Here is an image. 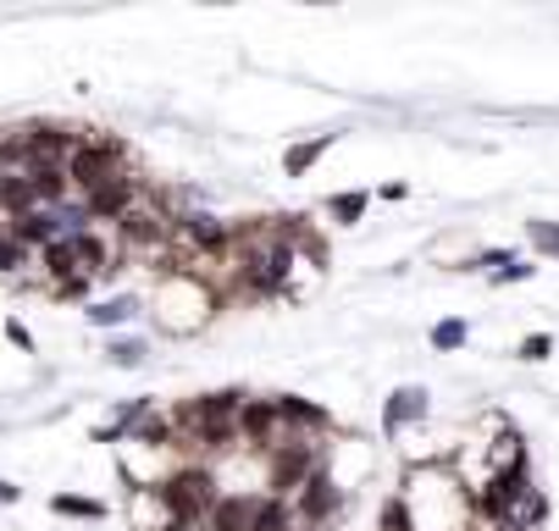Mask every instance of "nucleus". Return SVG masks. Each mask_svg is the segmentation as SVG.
<instances>
[{"instance_id":"nucleus-33","label":"nucleus","mask_w":559,"mask_h":531,"mask_svg":"<svg viewBox=\"0 0 559 531\" xmlns=\"http://www.w3.org/2000/svg\"><path fill=\"white\" fill-rule=\"evenodd\" d=\"M23 498V487H12V482H0V509H7V504H17Z\"/></svg>"},{"instance_id":"nucleus-17","label":"nucleus","mask_w":559,"mask_h":531,"mask_svg":"<svg viewBox=\"0 0 559 531\" xmlns=\"http://www.w3.org/2000/svg\"><path fill=\"white\" fill-rule=\"evenodd\" d=\"M23 178H28V194H34V205H39V210H61V205H67V194H72L61 167H28Z\"/></svg>"},{"instance_id":"nucleus-10","label":"nucleus","mask_w":559,"mask_h":531,"mask_svg":"<svg viewBox=\"0 0 559 531\" xmlns=\"http://www.w3.org/2000/svg\"><path fill=\"white\" fill-rule=\"evenodd\" d=\"M272 410H277V437H322L333 432V410L328 405H316L305 394H272Z\"/></svg>"},{"instance_id":"nucleus-35","label":"nucleus","mask_w":559,"mask_h":531,"mask_svg":"<svg viewBox=\"0 0 559 531\" xmlns=\"http://www.w3.org/2000/svg\"><path fill=\"white\" fill-rule=\"evenodd\" d=\"M294 531H310V526H294Z\"/></svg>"},{"instance_id":"nucleus-20","label":"nucleus","mask_w":559,"mask_h":531,"mask_svg":"<svg viewBox=\"0 0 559 531\" xmlns=\"http://www.w3.org/2000/svg\"><path fill=\"white\" fill-rule=\"evenodd\" d=\"M128 437H133L139 448H178V426H173V415H144V421L128 426Z\"/></svg>"},{"instance_id":"nucleus-31","label":"nucleus","mask_w":559,"mask_h":531,"mask_svg":"<svg viewBox=\"0 0 559 531\" xmlns=\"http://www.w3.org/2000/svg\"><path fill=\"white\" fill-rule=\"evenodd\" d=\"M0 333H7V343H12V349H23V354H34V349H39V343H34V333H28L17 316H7V322H0Z\"/></svg>"},{"instance_id":"nucleus-26","label":"nucleus","mask_w":559,"mask_h":531,"mask_svg":"<svg viewBox=\"0 0 559 531\" xmlns=\"http://www.w3.org/2000/svg\"><path fill=\"white\" fill-rule=\"evenodd\" d=\"M144 354H150V349H144V338H111V343H106V360H111L117 371L144 365Z\"/></svg>"},{"instance_id":"nucleus-3","label":"nucleus","mask_w":559,"mask_h":531,"mask_svg":"<svg viewBox=\"0 0 559 531\" xmlns=\"http://www.w3.org/2000/svg\"><path fill=\"white\" fill-rule=\"evenodd\" d=\"M61 172H67V189L84 200L90 189L111 183L117 172H133V149L117 133H84V138L72 144V156L61 161Z\"/></svg>"},{"instance_id":"nucleus-19","label":"nucleus","mask_w":559,"mask_h":531,"mask_svg":"<svg viewBox=\"0 0 559 531\" xmlns=\"http://www.w3.org/2000/svg\"><path fill=\"white\" fill-rule=\"evenodd\" d=\"M90 327H122V322H133L139 316V299L133 293H111V299H90Z\"/></svg>"},{"instance_id":"nucleus-34","label":"nucleus","mask_w":559,"mask_h":531,"mask_svg":"<svg viewBox=\"0 0 559 531\" xmlns=\"http://www.w3.org/2000/svg\"><path fill=\"white\" fill-rule=\"evenodd\" d=\"M155 531H205V526H183V520H155Z\"/></svg>"},{"instance_id":"nucleus-21","label":"nucleus","mask_w":559,"mask_h":531,"mask_svg":"<svg viewBox=\"0 0 559 531\" xmlns=\"http://www.w3.org/2000/svg\"><path fill=\"white\" fill-rule=\"evenodd\" d=\"M50 515H61V520H106L111 509L100 498H84V493H50Z\"/></svg>"},{"instance_id":"nucleus-15","label":"nucleus","mask_w":559,"mask_h":531,"mask_svg":"<svg viewBox=\"0 0 559 531\" xmlns=\"http://www.w3.org/2000/svg\"><path fill=\"white\" fill-rule=\"evenodd\" d=\"M255 498H261V493H238V487L216 493V504H211V515H205V531H250Z\"/></svg>"},{"instance_id":"nucleus-1","label":"nucleus","mask_w":559,"mask_h":531,"mask_svg":"<svg viewBox=\"0 0 559 531\" xmlns=\"http://www.w3.org/2000/svg\"><path fill=\"white\" fill-rule=\"evenodd\" d=\"M399 498H405L416 531H465L471 526V493L443 466H411Z\"/></svg>"},{"instance_id":"nucleus-25","label":"nucleus","mask_w":559,"mask_h":531,"mask_svg":"<svg viewBox=\"0 0 559 531\" xmlns=\"http://www.w3.org/2000/svg\"><path fill=\"white\" fill-rule=\"evenodd\" d=\"M23 271H34V255L0 227V277H23Z\"/></svg>"},{"instance_id":"nucleus-7","label":"nucleus","mask_w":559,"mask_h":531,"mask_svg":"<svg viewBox=\"0 0 559 531\" xmlns=\"http://www.w3.org/2000/svg\"><path fill=\"white\" fill-rule=\"evenodd\" d=\"M167 239H173V210L155 205L150 194L117 221V244L128 255H155V250H167Z\"/></svg>"},{"instance_id":"nucleus-6","label":"nucleus","mask_w":559,"mask_h":531,"mask_svg":"<svg viewBox=\"0 0 559 531\" xmlns=\"http://www.w3.org/2000/svg\"><path fill=\"white\" fill-rule=\"evenodd\" d=\"M173 239L183 255H205V261H227L233 250V221L211 216V210H173Z\"/></svg>"},{"instance_id":"nucleus-24","label":"nucleus","mask_w":559,"mask_h":531,"mask_svg":"<svg viewBox=\"0 0 559 531\" xmlns=\"http://www.w3.org/2000/svg\"><path fill=\"white\" fill-rule=\"evenodd\" d=\"M427 343H432L438 354H460V349L471 343V322H465V316H443V322H432Z\"/></svg>"},{"instance_id":"nucleus-12","label":"nucleus","mask_w":559,"mask_h":531,"mask_svg":"<svg viewBox=\"0 0 559 531\" xmlns=\"http://www.w3.org/2000/svg\"><path fill=\"white\" fill-rule=\"evenodd\" d=\"M0 227H7V233H12L28 255H39L45 244L67 239V233H61V210H23V216H7Z\"/></svg>"},{"instance_id":"nucleus-16","label":"nucleus","mask_w":559,"mask_h":531,"mask_svg":"<svg viewBox=\"0 0 559 531\" xmlns=\"http://www.w3.org/2000/svg\"><path fill=\"white\" fill-rule=\"evenodd\" d=\"M338 138H344V133H316V138L288 144V149H283V172H288V178H310V172H316V161H322Z\"/></svg>"},{"instance_id":"nucleus-28","label":"nucleus","mask_w":559,"mask_h":531,"mask_svg":"<svg viewBox=\"0 0 559 531\" xmlns=\"http://www.w3.org/2000/svg\"><path fill=\"white\" fill-rule=\"evenodd\" d=\"M526 233H532V250L559 261V221H526Z\"/></svg>"},{"instance_id":"nucleus-5","label":"nucleus","mask_w":559,"mask_h":531,"mask_svg":"<svg viewBox=\"0 0 559 531\" xmlns=\"http://www.w3.org/2000/svg\"><path fill=\"white\" fill-rule=\"evenodd\" d=\"M288 509H294V526L328 531V526L349 509V487H338V476H333L328 466H316V471L305 476V487L288 498Z\"/></svg>"},{"instance_id":"nucleus-30","label":"nucleus","mask_w":559,"mask_h":531,"mask_svg":"<svg viewBox=\"0 0 559 531\" xmlns=\"http://www.w3.org/2000/svg\"><path fill=\"white\" fill-rule=\"evenodd\" d=\"M515 354H521L526 365H537V360H548V354H554V338H548V333H526Z\"/></svg>"},{"instance_id":"nucleus-27","label":"nucleus","mask_w":559,"mask_h":531,"mask_svg":"<svg viewBox=\"0 0 559 531\" xmlns=\"http://www.w3.org/2000/svg\"><path fill=\"white\" fill-rule=\"evenodd\" d=\"M377 531H416L411 526V509H405V498H399V493L377 504Z\"/></svg>"},{"instance_id":"nucleus-4","label":"nucleus","mask_w":559,"mask_h":531,"mask_svg":"<svg viewBox=\"0 0 559 531\" xmlns=\"http://www.w3.org/2000/svg\"><path fill=\"white\" fill-rule=\"evenodd\" d=\"M261 460H266V487H261V493L294 498V493L305 487V476L322 466V443H310V437H277Z\"/></svg>"},{"instance_id":"nucleus-9","label":"nucleus","mask_w":559,"mask_h":531,"mask_svg":"<svg viewBox=\"0 0 559 531\" xmlns=\"http://www.w3.org/2000/svg\"><path fill=\"white\" fill-rule=\"evenodd\" d=\"M144 200V178L139 172H117L111 183H100V189H90L84 200H78V210H84V221H122L133 205Z\"/></svg>"},{"instance_id":"nucleus-8","label":"nucleus","mask_w":559,"mask_h":531,"mask_svg":"<svg viewBox=\"0 0 559 531\" xmlns=\"http://www.w3.org/2000/svg\"><path fill=\"white\" fill-rule=\"evenodd\" d=\"M78 138H84V128L56 122V117H39V122H23V128H17V144H23L28 167H61V161L72 156Z\"/></svg>"},{"instance_id":"nucleus-2","label":"nucleus","mask_w":559,"mask_h":531,"mask_svg":"<svg viewBox=\"0 0 559 531\" xmlns=\"http://www.w3.org/2000/svg\"><path fill=\"white\" fill-rule=\"evenodd\" d=\"M139 493H150V498H155V509H162V520L205 526V515H211V504H216L222 482H216V471H211L205 460H189V466H178L173 476L150 482V487H139Z\"/></svg>"},{"instance_id":"nucleus-14","label":"nucleus","mask_w":559,"mask_h":531,"mask_svg":"<svg viewBox=\"0 0 559 531\" xmlns=\"http://www.w3.org/2000/svg\"><path fill=\"white\" fill-rule=\"evenodd\" d=\"M67 244H72V261H78V271H84V277H95V282H106L117 266V255H111V244L95 233V227H84V233H67Z\"/></svg>"},{"instance_id":"nucleus-23","label":"nucleus","mask_w":559,"mask_h":531,"mask_svg":"<svg viewBox=\"0 0 559 531\" xmlns=\"http://www.w3.org/2000/svg\"><path fill=\"white\" fill-rule=\"evenodd\" d=\"M34 261H39V271L50 277V288H56V282H67V277H78V261H72V244H67V239L45 244Z\"/></svg>"},{"instance_id":"nucleus-11","label":"nucleus","mask_w":559,"mask_h":531,"mask_svg":"<svg viewBox=\"0 0 559 531\" xmlns=\"http://www.w3.org/2000/svg\"><path fill=\"white\" fill-rule=\"evenodd\" d=\"M427 410H432V394H427V388H416V383L393 388V394L382 399V437H399L405 426L427 421Z\"/></svg>"},{"instance_id":"nucleus-13","label":"nucleus","mask_w":559,"mask_h":531,"mask_svg":"<svg viewBox=\"0 0 559 531\" xmlns=\"http://www.w3.org/2000/svg\"><path fill=\"white\" fill-rule=\"evenodd\" d=\"M238 443L245 448H272L277 443V410H272V394L261 399V394H250L245 399V410H238Z\"/></svg>"},{"instance_id":"nucleus-18","label":"nucleus","mask_w":559,"mask_h":531,"mask_svg":"<svg viewBox=\"0 0 559 531\" xmlns=\"http://www.w3.org/2000/svg\"><path fill=\"white\" fill-rule=\"evenodd\" d=\"M366 210H371V189H344V194H333L322 205V216L333 227H355V221H366Z\"/></svg>"},{"instance_id":"nucleus-32","label":"nucleus","mask_w":559,"mask_h":531,"mask_svg":"<svg viewBox=\"0 0 559 531\" xmlns=\"http://www.w3.org/2000/svg\"><path fill=\"white\" fill-rule=\"evenodd\" d=\"M532 271H537V266H526V261H510L504 271H493V282H526Z\"/></svg>"},{"instance_id":"nucleus-22","label":"nucleus","mask_w":559,"mask_h":531,"mask_svg":"<svg viewBox=\"0 0 559 531\" xmlns=\"http://www.w3.org/2000/svg\"><path fill=\"white\" fill-rule=\"evenodd\" d=\"M250 531H294V509H288V498L261 493V498H255V515H250Z\"/></svg>"},{"instance_id":"nucleus-29","label":"nucleus","mask_w":559,"mask_h":531,"mask_svg":"<svg viewBox=\"0 0 559 531\" xmlns=\"http://www.w3.org/2000/svg\"><path fill=\"white\" fill-rule=\"evenodd\" d=\"M95 293V277H84V271H78V277H67V282H56L50 288V299H61V305H67V299H72V305H78V299H90Z\"/></svg>"}]
</instances>
